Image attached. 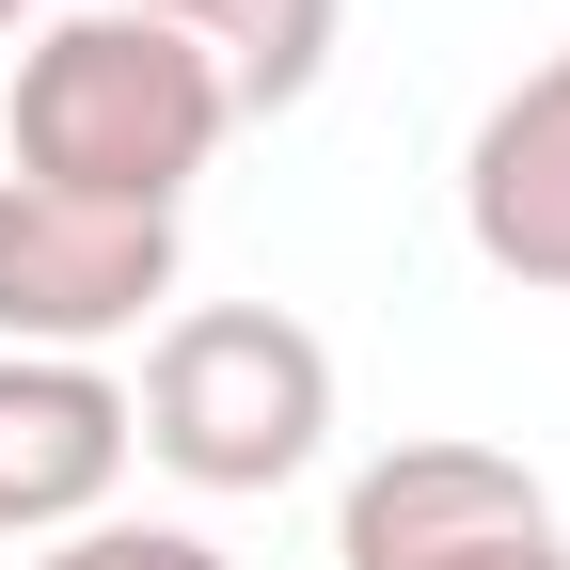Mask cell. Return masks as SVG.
Here are the masks:
<instances>
[{"instance_id":"6da1fadb","label":"cell","mask_w":570,"mask_h":570,"mask_svg":"<svg viewBox=\"0 0 570 570\" xmlns=\"http://www.w3.org/2000/svg\"><path fill=\"white\" fill-rule=\"evenodd\" d=\"M17 175L32 190H80V206H190V175L238 142L223 80L142 17V0H80V17H48L17 48Z\"/></svg>"},{"instance_id":"7a4b0ae2","label":"cell","mask_w":570,"mask_h":570,"mask_svg":"<svg viewBox=\"0 0 570 570\" xmlns=\"http://www.w3.org/2000/svg\"><path fill=\"white\" fill-rule=\"evenodd\" d=\"M127 444L175 491H206V508L317 475V444H333V348H317V317H285V302H175L159 348H142Z\"/></svg>"},{"instance_id":"3957f363","label":"cell","mask_w":570,"mask_h":570,"mask_svg":"<svg viewBox=\"0 0 570 570\" xmlns=\"http://www.w3.org/2000/svg\"><path fill=\"white\" fill-rule=\"evenodd\" d=\"M333 570H570V523L508 444L412 428L333 491Z\"/></svg>"},{"instance_id":"277c9868","label":"cell","mask_w":570,"mask_h":570,"mask_svg":"<svg viewBox=\"0 0 570 570\" xmlns=\"http://www.w3.org/2000/svg\"><path fill=\"white\" fill-rule=\"evenodd\" d=\"M159 302H175V223L159 206H80V190L0 175V348L111 365Z\"/></svg>"},{"instance_id":"5b68a950","label":"cell","mask_w":570,"mask_h":570,"mask_svg":"<svg viewBox=\"0 0 570 570\" xmlns=\"http://www.w3.org/2000/svg\"><path fill=\"white\" fill-rule=\"evenodd\" d=\"M127 460H142V444H127V381H111V365L0 348V539H17V554L111 523Z\"/></svg>"},{"instance_id":"8992f818","label":"cell","mask_w":570,"mask_h":570,"mask_svg":"<svg viewBox=\"0 0 570 570\" xmlns=\"http://www.w3.org/2000/svg\"><path fill=\"white\" fill-rule=\"evenodd\" d=\"M460 238L475 269H508L523 302H570V48L523 63L460 142Z\"/></svg>"},{"instance_id":"52a82bcc","label":"cell","mask_w":570,"mask_h":570,"mask_svg":"<svg viewBox=\"0 0 570 570\" xmlns=\"http://www.w3.org/2000/svg\"><path fill=\"white\" fill-rule=\"evenodd\" d=\"M206 80H223V111L254 127V111H302L317 80H333V32H348V0H142Z\"/></svg>"},{"instance_id":"ba28073f","label":"cell","mask_w":570,"mask_h":570,"mask_svg":"<svg viewBox=\"0 0 570 570\" xmlns=\"http://www.w3.org/2000/svg\"><path fill=\"white\" fill-rule=\"evenodd\" d=\"M32 570H238V554L206 539V523H127V508H111V523H80V539H48Z\"/></svg>"},{"instance_id":"9c48e42d","label":"cell","mask_w":570,"mask_h":570,"mask_svg":"<svg viewBox=\"0 0 570 570\" xmlns=\"http://www.w3.org/2000/svg\"><path fill=\"white\" fill-rule=\"evenodd\" d=\"M48 17H80V0H0V48H32Z\"/></svg>"}]
</instances>
